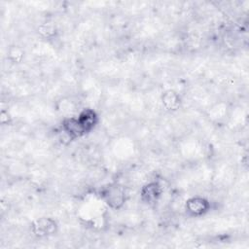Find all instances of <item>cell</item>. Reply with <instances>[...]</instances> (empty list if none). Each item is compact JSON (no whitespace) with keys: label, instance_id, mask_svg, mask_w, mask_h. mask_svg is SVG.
<instances>
[{"label":"cell","instance_id":"cell-1","mask_svg":"<svg viewBox=\"0 0 249 249\" xmlns=\"http://www.w3.org/2000/svg\"><path fill=\"white\" fill-rule=\"evenodd\" d=\"M99 196L101 200H103L108 207L114 210L121 209L126 198L124 187L118 183H112L102 187Z\"/></svg>","mask_w":249,"mask_h":249},{"label":"cell","instance_id":"cell-2","mask_svg":"<svg viewBox=\"0 0 249 249\" xmlns=\"http://www.w3.org/2000/svg\"><path fill=\"white\" fill-rule=\"evenodd\" d=\"M184 209L188 217L200 218L211 210V201L201 196H195L188 198L184 204Z\"/></svg>","mask_w":249,"mask_h":249},{"label":"cell","instance_id":"cell-3","mask_svg":"<svg viewBox=\"0 0 249 249\" xmlns=\"http://www.w3.org/2000/svg\"><path fill=\"white\" fill-rule=\"evenodd\" d=\"M140 200L149 206L156 205L163 195V187L159 181H150L140 189Z\"/></svg>","mask_w":249,"mask_h":249},{"label":"cell","instance_id":"cell-4","mask_svg":"<svg viewBox=\"0 0 249 249\" xmlns=\"http://www.w3.org/2000/svg\"><path fill=\"white\" fill-rule=\"evenodd\" d=\"M58 226L54 219L51 217H40L31 224L32 232L38 237H48L57 231Z\"/></svg>","mask_w":249,"mask_h":249},{"label":"cell","instance_id":"cell-5","mask_svg":"<svg viewBox=\"0 0 249 249\" xmlns=\"http://www.w3.org/2000/svg\"><path fill=\"white\" fill-rule=\"evenodd\" d=\"M76 117L78 118L79 122L82 124L88 134L91 132L99 123V116L92 108H83L79 111Z\"/></svg>","mask_w":249,"mask_h":249},{"label":"cell","instance_id":"cell-6","mask_svg":"<svg viewBox=\"0 0 249 249\" xmlns=\"http://www.w3.org/2000/svg\"><path fill=\"white\" fill-rule=\"evenodd\" d=\"M162 107L169 112H176L182 104L180 94L174 89H167L160 95Z\"/></svg>","mask_w":249,"mask_h":249},{"label":"cell","instance_id":"cell-7","mask_svg":"<svg viewBox=\"0 0 249 249\" xmlns=\"http://www.w3.org/2000/svg\"><path fill=\"white\" fill-rule=\"evenodd\" d=\"M38 31L43 37H45L47 39H52L53 37L55 36V34L57 32L56 26L52 22H44V23L40 24L38 26Z\"/></svg>","mask_w":249,"mask_h":249},{"label":"cell","instance_id":"cell-8","mask_svg":"<svg viewBox=\"0 0 249 249\" xmlns=\"http://www.w3.org/2000/svg\"><path fill=\"white\" fill-rule=\"evenodd\" d=\"M24 52L23 50L18 46H13L9 50V57L14 63H18L23 59Z\"/></svg>","mask_w":249,"mask_h":249}]
</instances>
